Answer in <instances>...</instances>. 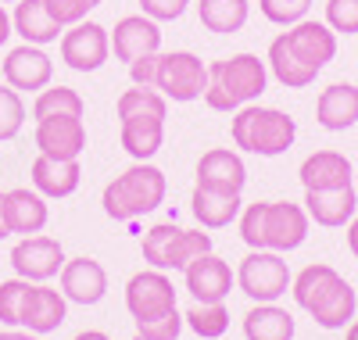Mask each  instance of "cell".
Listing matches in <instances>:
<instances>
[{"label":"cell","instance_id":"obj_1","mask_svg":"<svg viewBox=\"0 0 358 340\" xmlns=\"http://www.w3.org/2000/svg\"><path fill=\"white\" fill-rule=\"evenodd\" d=\"M290 294H294V304L301 308V312H308L312 323L322 326V330H344L358 312L355 287L326 262L305 265L294 276Z\"/></svg>","mask_w":358,"mask_h":340},{"label":"cell","instance_id":"obj_2","mask_svg":"<svg viewBox=\"0 0 358 340\" xmlns=\"http://www.w3.org/2000/svg\"><path fill=\"white\" fill-rule=\"evenodd\" d=\"M308 211L290 201H258L241 211V240L251 251H297L308 240Z\"/></svg>","mask_w":358,"mask_h":340},{"label":"cell","instance_id":"obj_3","mask_svg":"<svg viewBox=\"0 0 358 340\" xmlns=\"http://www.w3.org/2000/svg\"><path fill=\"white\" fill-rule=\"evenodd\" d=\"M118 111V140L133 162H151L165 143V115L169 101L151 86L126 90L115 104Z\"/></svg>","mask_w":358,"mask_h":340},{"label":"cell","instance_id":"obj_4","mask_svg":"<svg viewBox=\"0 0 358 340\" xmlns=\"http://www.w3.org/2000/svg\"><path fill=\"white\" fill-rule=\"evenodd\" d=\"M268 86V65L258 54H233L208 65L204 104L212 111H241L244 104H258Z\"/></svg>","mask_w":358,"mask_h":340},{"label":"cell","instance_id":"obj_5","mask_svg":"<svg viewBox=\"0 0 358 340\" xmlns=\"http://www.w3.org/2000/svg\"><path fill=\"white\" fill-rule=\"evenodd\" d=\"M165 194H169L165 172L151 162H133L126 172H118L104 187L101 204H104L108 219L133 222V219H140V215H151L155 208H162Z\"/></svg>","mask_w":358,"mask_h":340},{"label":"cell","instance_id":"obj_6","mask_svg":"<svg viewBox=\"0 0 358 340\" xmlns=\"http://www.w3.org/2000/svg\"><path fill=\"white\" fill-rule=\"evenodd\" d=\"M229 136L233 147H241L258 158H280L297 140V122L280 111V108H262V104H244L229 118Z\"/></svg>","mask_w":358,"mask_h":340},{"label":"cell","instance_id":"obj_7","mask_svg":"<svg viewBox=\"0 0 358 340\" xmlns=\"http://www.w3.org/2000/svg\"><path fill=\"white\" fill-rule=\"evenodd\" d=\"M140 251H143V262L151 269H162V272H183L194 258L212 251V233L204 229H183L176 222H158L143 233L140 240Z\"/></svg>","mask_w":358,"mask_h":340},{"label":"cell","instance_id":"obj_8","mask_svg":"<svg viewBox=\"0 0 358 340\" xmlns=\"http://www.w3.org/2000/svg\"><path fill=\"white\" fill-rule=\"evenodd\" d=\"M155 90L165 101H176V104L201 101L204 90H208V65L194 50H169L158 61Z\"/></svg>","mask_w":358,"mask_h":340},{"label":"cell","instance_id":"obj_9","mask_svg":"<svg viewBox=\"0 0 358 340\" xmlns=\"http://www.w3.org/2000/svg\"><path fill=\"white\" fill-rule=\"evenodd\" d=\"M294 283V276L276 251H251L236 269V287L255 304H276Z\"/></svg>","mask_w":358,"mask_h":340},{"label":"cell","instance_id":"obj_10","mask_svg":"<svg viewBox=\"0 0 358 340\" xmlns=\"http://www.w3.org/2000/svg\"><path fill=\"white\" fill-rule=\"evenodd\" d=\"M126 308H129L133 323H151V319H162V316L176 312V287L169 280V272L143 269V272L129 276Z\"/></svg>","mask_w":358,"mask_h":340},{"label":"cell","instance_id":"obj_11","mask_svg":"<svg viewBox=\"0 0 358 340\" xmlns=\"http://www.w3.org/2000/svg\"><path fill=\"white\" fill-rule=\"evenodd\" d=\"M65 247L62 240L54 236H22L15 247H11V269L18 280H29V283H50L54 276H62L65 269Z\"/></svg>","mask_w":358,"mask_h":340},{"label":"cell","instance_id":"obj_12","mask_svg":"<svg viewBox=\"0 0 358 340\" xmlns=\"http://www.w3.org/2000/svg\"><path fill=\"white\" fill-rule=\"evenodd\" d=\"M111 57V36L97 22H76L62 33V61L72 72H97Z\"/></svg>","mask_w":358,"mask_h":340},{"label":"cell","instance_id":"obj_13","mask_svg":"<svg viewBox=\"0 0 358 340\" xmlns=\"http://www.w3.org/2000/svg\"><path fill=\"white\" fill-rule=\"evenodd\" d=\"M36 150L57 162H79V154L86 150V122L83 115H47L36 118Z\"/></svg>","mask_w":358,"mask_h":340},{"label":"cell","instance_id":"obj_14","mask_svg":"<svg viewBox=\"0 0 358 340\" xmlns=\"http://www.w3.org/2000/svg\"><path fill=\"white\" fill-rule=\"evenodd\" d=\"M280 40L287 43V50L297 61H305L315 72H322L337 57V33L326 22H315V18H301L297 25H290L287 33H280Z\"/></svg>","mask_w":358,"mask_h":340},{"label":"cell","instance_id":"obj_15","mask_svg":"<svg viewBox=\"0 0 358 340\" xmlns=\"http://www.w3.org/2000/svg\"><path fill=\"white\" fill-rule=\"evenodd\" d=\"M183 280H187V290L194 294V301L201 304H219L229 297V290L236 287V272L229 269V262H222L215 251H208L201 258H194L187 269H183Z\"/></svg>","mask_w":358,"mask_h":340},{"label":"cell","instance_id":"obj_16","mask_svg":"<svg viewBox=\"0 0 358 340\" xmlns=\"http://www.w3.org/2000/svg\"><path fill=\"white\" fill-rule=\"evenodd\" d=\"M69 319V301L62 290H54L47 283H29L25 297H22V316H18V326H25L29 333H54L62 330V323Z\"/></svg>","mask_w":358,"mask_h":340},{"label":"cell","instance_id":"obj_17","mask_svg":"<svg viewBox=\"0 0 358 340\" xmlns=\"http://www.w3.org/2000/svg\"><path fill=\"white\" fill-rule=\"evenodd\" d=\"M108 36H111L115 61H126V65H133V61L143 57V54H158L162 50V29H158L155 18H147V15L118 18Z\"/></svg>","mask_w":358,"mask_h":340},{"label":"cell","instance_id":"obj_18","mask_svg":"<svg viewBox=\"0 0 358 340\" xmlns=\"http://www.w3.org/2000/svg\"><path fill=\"white\" fill-rule=\"evenodd\" d=\"M248 183V165L236 150L229 147H212L201 154L197 162V187L215 190V194H241Z\"/></svg>","mask_w":358,"mask_h":340},{"label":"cell","instance_id":"obj_19","mask_svg":"<svg viewBox=\"0 0 358 340\" xmlns=\"http://www.w3.org/2000/svg\"><path fill=\"white\" fill-rule=\"evenodd\" d=\"M54 79V61L43 47L36 43H22L15 50H8L4 57V83L11 90H47Z\"/></svg>","mask_w":358,"mask_h":340},{"label":"cell","instance_id":"obj_20","mask_svg":"<svg viewBox=\"0 0 358 340\" xmlns=\"http://www.w3.org/2000/svg\"><path fill=\"white\" fill-rule=\"evenodd\" d=\"M62 294H65V301L83 304V308L101 304L104 294H108V272H104V265L97 258H86V255L69 258L65 269H62Z\"/></svg>","mask_w":358,"mask_h":340},{"label":"cell","instance_id":"obj_21","mask_svg":"<svg viewBox=\"0 0 358 340\" xmlns=\"http://www.w3.org/2000/svg\"><path fill=\"white\" fill-rule=\"evenodd\" d=\"M297 179H301L305 190H337V187H351L355 165H351L348 154L322 147V150H312L308 158L301 162Z\"/></svg>","mask_w":358,"mask_h":340},{"label":"cell","instance_id":"obj_22","mask_svg":"<svg viewBox=\"0 0 358 340\" xmlns=\"http://www.w3.org/2000/svg\"><path fill=\"white\" fill-rule=\"evenodd\" d=\"M305 211L322 229H344L358 215L355 183L351 187H337V190H305Z\"/></svg>","mask_w":358,"mask_h":340},{"label":"cell","instance_id":"obj_23","mask_svg":"<svg viewBox=\"0 0 358 340\" xmlns=\"http://www.w3.org/2000/svg\"><path fill=\"white\" fill-rule=\"evenodd\" d=\"M4 211H8V229L11 233H22V236H36L50 222L47 197L40 190H29V187L8 190L4 194Z\"/></svg>","mask_w":358,"mask_h":340},{"label":"cell","instance_id":"obj_24","mask_svg":"<svg viewBox=\"0 0 358 340\" xmlns=\"http://www.w3.org/2000/svg\"><path fill=\"white\" fill-rule=\"evenodd\" d=\"M315 122L326 133H344L358 122V86L355 83H334L326 86L315 101Z\"/></svg>","mask_w":358,"mask_h":340},{"label":"cell","instance_id":"obj_25","mask_svg":"<svg viewBox=\"0 0 358 340\" xmlns=\"http://www.w3.org/2000/svg\"><path fill=\"white\" fill-rule=\"evenodd\" d=\"M29 179H33V190H40L47 201H62L79 190L83 169L79 162H57V158H47V154H36Z\"/></svg>","mask_w":358,"mask_h":340},{"label":"cell","instance_id":"obj_26","mask_svg":"<svg viewBox=\"0 0 358 340\" xmlns=\"http://www.w3.org/2000/svg\"><path fill=\"white\" fill-rule=\"evenodd\" d=\"M11 25L25 43H36V47L57 43L62 33H65V25L47 11V0H18L15 15H11Z\"/></svg>","mask_w":358,"mask_h":340},{"label":"cell","instance_id":"obj_27","mask_svg":"<svg viewBox=\"0 0 358 340\" xmlns=\"http://www.w3.org/2000/svg\"><path fill=\"white\" fill-rule=\"evenodd\" d=\"M190 211L201 229H226L229 222L241 219V194H215V190H201L194 187Z\"/></svg>","mask_w":358,"mask_h":340},{"label":"cell","instance_id":"obj_28","mask_svg":"<svg viewBox=\"0 0 358 340\" xmlns=\"http://www.w3.org/2000/svg\"><path fill=\"white\" fill-rule=\"evenodd\" d=\"M294 316L280 304H255L244 316V337L248 340H294Z\"/></svg>","mask_w":358,"mask_h":340},{"label":"cell","instance_id":"obj_29","mask_svg":"<svg viewBox=\"0 0 358 340\" xmlns=\"http://www.w3.org/2000/svg\"><path fill=\"white\" fill-rule=\"evenodd\" d=\"M251 4L248 0H201L197 4V18L208 33H219V36H233L248 25Z\"/></svg>","mask_w":358,"mask_h":340},{"label":"cell","instance_id":"obj_30","mask_svg":"<svg viewBox=\"0 0 358 340\" xmlns=\"http://www.w3.org/2000/svg\"><path fill=\"white\" fill-rule=\"evenodd\" d=\"M265 65H268V76H273L280 86H287V90H305V86H312L315 83V69H308L305 61H297L290 50H287V43L276 36L273 43H268V57H265Z\"/></svg>","mask_w":358,"mask_h":340},{"label":"cell","instance_id":"obj_31","mask_svg":"<svg viewBox=\"0 0 358 340\" xmlns=\"http://www.w3.org/2000/svg\"><path fill=\"white\" fill-rule=\"evenodd\" d=\"M183 323L201 340H222V333L229 330V308H226V301H219V304L194 301V308H187V312H183Z\"/></svg>","mask_w":358,"mask_h":340},{"label":"cell","instance_id":"obj_32","mask_svg":"<svg viewBox=\"0 0 358 340\" xmlns=\"http://www.w3.org/2000/svg\"><path fill=\"white\" fill-rule=\"evenodd\" d=\"M47 115H86V104L72 86H47L36 94L33 118H47Z\"/></svg>","mask_w":358,"mask_h":340},{"label":"cell","instance_id":"obj_33","mask_svg":"<svg viewBox=\"0 0 358 340\" xmlns=\"http://www.w3.org/2000/svg\"><path fill=\"white\" fill-rule=\"evenodd\" d=\"M22 126H25V104L18 97V90L0 83V143L15 140L22 133Z\"/></svg>","mask_w":358,"mask_h":340},{"label":"cell","instance_id":"obj_34","mask_svg":"<svg viewBox=\"0 0 358 340\" xmlns=\"http://www.w3.org/2000/svg\"><path fill=\"white\" fill-rule=\"evenodd\" d=\"M308 8H312V0H258V11L273 25H283V29L308 18Z\"/></svg>","mask_w":358,"mask_h":340},{"label":"cell","instance_id":"obj_35","mask_svg":"<svg viewBox=\"0 0 358 340\" xmlns=\"http://www.w3.org/2000/svg\"><path fill=\"white\" fill-rule=\"evenodd\" d=\"M326 25L337 36H358V0H326Z\"/></svg>","mask_w":358,"mask_h":340},{"label":"cell","instance_id":"obj_36","mask_svg":"<svg viewBox=\"0 0 358 340\" xmlns=\"http://www.w3.org/2000/svg\"><path fill=\"white\" fill-rule=\"evenodd\" d=\"M29 290V280H4L0 283V323H4L8 330L18 326V316H22V297Z\"/></svg>","mask_w":358,"mask_h":340},{"label":"cell","instance_id":"obj_37","mask_svg":"<svg viewBox=\"0 0 358 340\" xmlns=\"http://www.w3.org/2000/svg\"><path fill=\"white\" fill-rule=\"evenodd\" d=\"M183 312H169V316H162V319H151V323H136V333L143 337V340H179V333H183Z\"/></svg>","mask_w":358,"mask_h":340},{"label":"cell","instance_id":"obj_38","mask_svg":"<svg viewBox=\"0 0 358 340\" xmlns=\"http://www.w3.org/2000/svg\"><path fill=\"white\" fill-rule=\"evenodd\" d=\"M187 8H190V0H140V15L155 18V22H176V18H183Z\"/></svg>","mask_w":358,"mask_h":340},{"label":"cell","instance_id":"obj_39","mask_svg":"<svg viewBox=\"0 0 358 340\" xmlns=\"http://www.w3.org/2000/svg\"><path fill=\"white\" fill-rule=\"evenodd\" d=\"M47 11L62 25H76L94 11V4H90V0H47Z\"/></svg>","mask_w":358,"mask_h":340},{"label":"cell","instance_id":"obj_40","mask_svg":"<svg viewBox=\"0 0 358 340\" xmlns=\"http://www.w3.org/2000/svg\"><path fill=\"white\" fill-rule=\"evenodd\" d=\"M158 61H162V50L158 54H143L129 65V79L133 86H151L155 90V79H158Z\"/></svg>","mask_w":358,"mask_h":340},{"label":"cell","instance_id":"obj_41","mask_svg":"<svg viewBox=\"0 0 358 340\" xmlns=\"http://www.w3.org/2000/svg\"><path fill=\"white\" fill-rule=\"evenodd\" d=\"M11 33H15V25H11V15L4 11V4H0V47H4V43L11 40Z\"/></svg>","mask_w":358,"mask_h":340},{"label":"cell","instance_id":"obj_42","mask_svg":"<svg viewBox=\"0 0 358 340\" xmlns=\"http://www.w3.org/2000/svg\"><path fill=\"white\" fill-rule=\"evenodd\" d=\"M348 251L358 258V215H355V219L348 222Z\"/></svg>","mask_w":358,"mask_h":340},{"label":"cell","instance_id":"obj_43","mask_svg":"<svg viewBox=\"0 0 358 340\" xmlns=\"http://www.w3.org/2000/svg\"><path fill=\"white\" fill-rule=\"evenodd\" d=\"M0 340H40V337L29 330H0Z\"/></svg>","mask_w":358,"mask_h":340},{"label":"cell","instance_id":"obj_44","mask_svg":"<svg viewBox=\"0 0 358 340\" xmlns=\"http://www.w3.org/2000/svg\"><path fill=\"white\" fill-rule=\"evenodd\" d=\"M11 229H8V211H4V194H0V240H8Z\"/></svg>","mask_w":358,"mask_h":340},{"label":"cell","instance_id":"obj_45","mask_svg":"<svg viewBox=\"0 0 358 340\" xmlns=\"http://www.w3.org/2000/svg\"><path fill=\"white\" fill-rule=\"evenodd\" d=\"M72 340H111L108 333H101V330H83V333H76Z\"/></svg>","mask_w":358,"mask_h":340},{"label":"cell","instance_id":"obj_46","mask_svg":"<svg viewBox=\"0 0 358 340\" xmlns=\"http://www.w3.org/2000/svg\"><path fill=\"white\" fill-rule=\"evenodd\" d=\"M344 340H358V319H351V323H348V333H344Z\"/></svg>","mask_w":358,"mask_h":340},{"label":"cell","instance_id":"obj_47","mask_svg":"<svg viewBox=\"0 0 358 340\" xmlns=\"http://www.w3.org/2000/svg\"><path fill=\"white\" fill-rule=\"evenodd\" d=\"M0 4H18V0H0Z\"/></svg>","mask_w":358,"mask_h":340},{"label":"cell","instance_id":"obj_48","mask_svg":"<svg viewBox=\"0 0 358 340\" xmlns=\"http://www.w3.org/2000/svg\"><path fill=\"white\" fill-rule=\"evenodd\" d=\"M90 4H94V8H97V4H104V0H90Z\"/></svg>","mask_w":358,"mask_h":340},{"label":"cell","instance_id":"obj_49","mask_svg":"<svg viewBox=\"0 0 358 340\" xmlns=\"http://www.w3.org/2000/svg\"><path fill=\"white\" fill-rule=\"evenodd\" d=\"M133 340H143V337H140V333H136V337H133Z\"/></svg>","mask_w":358,"mask_h":340}]
</instances>
